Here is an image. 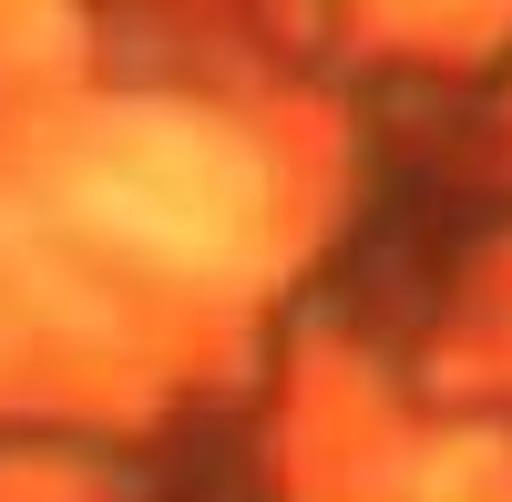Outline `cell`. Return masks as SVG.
I'll return each instance as SVG.
<instances>
[{"label": "cell", "instance_id": "cell-1", "mask_svg": "<svg viewBox=\"0 0 512 502\" xmlns=\"http://www.w3.org/2000/svg\"><path fill=\"white\" fill-rule=\"evenodd\" d=\"M72 195H82V216L103 236H123L134 257L195 267V277L236 267L256 246V226H267V164L205 113H123L113 134L82 154Z\"/></svg>", "mask_w": 512, "mask_h": 502}]
</instances>
